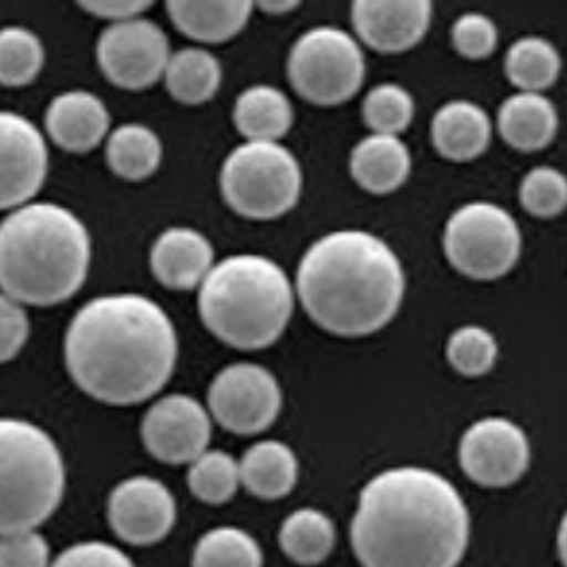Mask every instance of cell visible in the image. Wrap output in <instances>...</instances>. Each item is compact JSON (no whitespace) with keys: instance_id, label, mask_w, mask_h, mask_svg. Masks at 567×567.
Returning a JSON list of instances; mask_svg holds the SVG:
<instances>
[{"instance_id":"11","label":"cell","mask_w":567,"mask_h":567,"mask_svg":"<svg viewBox=\"0 0 567 567\" xmlns=\"http://www.w3.org/2000/svg\"><path fill=\"white\" fill-rule=\"evenodd\" d=\"M164 30L136 18L106 28L96 43V60L104 78L124 90H147L166 75L171 62Z\"/></svg>"},{"instance_id":"40","label":"cell","mask_w":567,"mask_h":567,"mask_svg":"<svg viewBox=\"0 0 567 567\" xmlns=\"http://www.w3.org/2000/svg\"><path fill=\"white\" fill-rule=\"evenodd\" d=\"M258 7L261 11H266V13L279 16V13H287V11L296 9V7H298V2H296V0H284V2H259Z\"/></svg>"},{"instance_id":"36","label":"cell","mask_w":567,"mask_h":567,"mask_svg":"<svg viewBox=\"0 0 567 567\" xmlns=\"http://www.w3.org/2000/svg\"><path fill=\"white\" fill-rule=\"evenodd\" d=\"M50 544L37 532H9L0 540V567H52Z\"/></svg>"},{"instance_id":"10","label":"cell","mask_w":567,"mask_h":567,"mask_svg":"<svg viewBox=\"0 0 567 567\" xmlns=\"http://www.w3.org/2000/svg\"><path fill=\"white\" fill-rule=\"evenodd\" d=\"M281 406L284 393L277 379L258 363H233L208 388V409L215 421L238 436L268 430Z\"/></svg>"},{"instance_id":"21","label":"cell","mask_w":567,"mask_h":567,"mask_svg":"<svg viewBox=\"0 0 567 567\" xmlns=\"http://www.w3.org/2000/svg\"><path fill=\"white\" fill-rule=\"evenodd\" d=\"M411 152L388 134L365 136L351 152V175L370 194L395 192L411 175Z\"/></svg>"},{"instance_id":"33","label":"cell","mask_w":567,"mask_h":567,"mask_svg":"<svg viewBox=\"0 0 567 567\" xmlns=\"http://www.w3.org/2000/svg\"><path fill=\"white\" fill-rule=\"evenodd\" d=\"M497 342L489 330L481 326H464L446 342V360L464 377H483L497 361Z\"/></svg>"},{"instance_id":"12","label":"cell","mask_w":567,"mask_h":567,"mask_svg":"<svg viewBox=\"0 0 567 567\" xmlns=\"http://www.w3.org/2000/svg\"><path fill=\"white\" fill-rule=\"evenodd\" d=\"M532 446L515 421L487 416L472 423L460 442V464L465 476L489 489L511 487L527 472Z\"/></svg>"},{"instance_id":"23","label":"cell","mask_w":567,"mask_h":567,"mask_svg":"<svg viewBox=\"0 0 567 567\" xmlns=\"http://www.w3.org/2000/svg\"><path fill=\"white\" fill-rule=\"evenodd\" d=\"M240 478L259 499H281L298 483L296 453L279 440H261L243 455Z\"/></svg>"},{"instance_id":"18","label":"cell","mask_w":567,"mask_h":567,"mask_svg":"<svg viewBox=\"0 0 567 567\" xmlns=\"http://www.w3.org/2000/svg\"><path fill=\"white\" fill-rule=\"evenodd\" d=\"M213 247L205 234L192 228H171L155 238L152 270L171 289H194L213 270Z\"/></svg>"},{"instance_id":"30","label":"cell","mask_w":567,"mask_h":567,"mask_svg":"<svg viewBox=\"0 0 567 567\" xmlns=\"http://www.w3.org/2000/svg\"><path fill=\"white\" fill-rule=\"evenodd\" d=\"M240 483V464L226 451H207L187 472V485L194 497L210 506L230 502Z\"/></svg>"},{"instance_id":"38","label":"cell","mask_w":567,"mask_h":567,"mask_svg":"<svg viewBox=\"0 0 567 567\" xmlns=\"http://www.w3.org/2000/svg\"><path fill=\"white\" fill-rule=\"evenodd\" d=\"M30 334L27 310L2 293L0 298V360L11 361L27 344Z\"/></svg>"},{"instance_id":"39","label":"cell","mask_w":567,"mask_h":567,"mask_svg":"<svg viewBox=\"0 0 567 567\" xmlns=\"http://www.w3.org/2000/svg\"><path fill=\"white\" fill-rule=\"evenodd\" d=\"M79 7L96 18L113 20L117 24V22L136 20L143 11H147L152 7V2H145V0H87V2H79Z\"/></svg>"},{"instance_id":"27","label":"cell","mask_w":567,"mask_h":567,"mask_svg":"<svg viewBox=\"0 0 567 567\" xmlns=\"http://www.w3.org/2000/svg\"><path fill=\"white\" fill-rule=\"evenodd\" d=\"M106 162L122 179H147L162 162V143L154 130L141 124H124L109 136Z\"/></svg>"},{"instance_id":"41","label":"cell","mask_w":567,"mask_h":567,"mask_svg":"<svg viewBox=\"0 0 567 567\" xmlns=\"http://www.w3.org/2000/svg\"><path fill=\"white\" fill-rule=\"evenodd\" d=\"M557 550H559V559L564 567H567V513L561 518L559 532H557Z\"/></svg>"},{"instance_id":"34","label":"cell","mask_w":567,"mask_h":567,"mask_svg":"<svg viewBox=\"0 0 567 567\" xmlns=\"http://www.w3.org/2000/svg\"><path fill=\"white\" fill-rule=\"evenodd\" d=\"M523 208L534 217H557L567 208V177L553 166H536L518 187Z\"/></svg>"},{"instance_id":"2","label":"cell","mask_w":567,"mask_h":567,"mask_svg":"<svg viewBox=\"0 0 567 567\" xmlns=\"http://www.w3.org/2000/svg\"><path fill=\"white\" fill-rule=\"evenodd\" d=\"M467 542L464 497L434 470L391 467L361 489L351 544L363 567H457Z\"/></svg>"},{"instance_id":"4","label":"cell","mask_w":567,"mask_h":567,"mask_svg":"<svg viewBox=\"0 0 567 567\" xmlns=\"http://www.w3.org/2000/svg\"><path fill=\"white\" fill-rule=\"evenodd\" d=\"M90 234L69 208L34 203L0 228V284L20 305L52 307L75 296L90 268Z\"/></svg>"},{"instance_id":"19","label":"cell","mask_w":567,"mask_h":567,"mask_svg":"<svg viewBox=\"0 0 567 567\" xmlns=\"http://www.w3.org/2000/svg\"><path fill=\"white\" fill-rule=\"evenodd\" d=\"M487 111L472 101L442 104L432 120V141L439 154L453 162H470L485 154L491 143Z\"/></svg>"},{"instance_id":"25","label":"cell","mask_w":567,"mask_h":567,"mask_svg":"<svg viewBox=\"0 0 567 567\" xmlns=\"http://www.w3.org/2000/svg\"><path fill=\"white\" fill-rule=\"evenodd\" d=\"M279 544L293 564L317 566L334 550V523L317 508H300L285 518Z\"/></svg>"},{"instance_id":"32","label":"cell","mask_w":567,"mask_h":567,"mask_svg":"<svg viewBox=\"0 0 567 567\" xmlns=\"http://www.w3.org/2000/svg\"><path fill=\"white\" fill-rule=\"evenodd\" d=\"M361 113L365 126L374 134L398 136L413 122V96L398 83H379L363 99Z\"/></svg>"},{"instance_id":"35","label":"cell","mask_w":567,"mask_h":567,"mask_svg":"<svg viewBox=\"0 0 567 567\" xmlns=\"http://www.w3.org/2000/svg\"><path fill=\"white\" fill-rule=\"evenodd\" d=\"M455 50L470 60L489 58L497 48V27L485 13H464L451 30Z\"/></svg>"},{"instance_id":"14","label":"cell","mask_w":567,"mask_h":567,"mask_svg":"<svg viewBox=\"0 0 567 567\" xmlns=\"http://www.w3.org/2000/svg\"><path fill=\"white\" fill-rule=\"evenodd\" d=\"M109 523L117 538L132 546L164 540L177 520V502L168 487L152 476H132L109 495Z\"/></svg>"},{"instance_id":"29","label":"cell","mask_w":567,"mask_h":567,"mask_svg":"<svg viewBox=\"0 0 567 567\" xmlns=\"http://www.w3.org/2000/svg\"><path fill=\"white\" fill-rule=\"evenodd\" d=\"M192 567H264V555L251 534L224 525L198 540Z\"/></svg>"},{"instance_id":"17","label":"cell","mask_w":567,"mask_h":567,"mask_svg":"<svg viewBox=\"0 0 567 567\" xmlns=\"http://www.w3.org/2000/svg\"><path fill=\"white\" fill-rule=\"evenodd\" d=\"M111 124L103 101L92 92H64L45 113V128L53 143L66 152L85 154L99 147Z\"/></svg>"},{"instance_id":"20","label":"cell","mask_w":567,"mask_h":567,"mask_svg":"<svg viewBox=\"0 0 567 567\" xmlns=\"http://www.w3.org/2000/svg\"><path fill=\"white\" fill-rule=\"evenodd\" d=\"M497 130L518 152H538L553 143L559 130V113L544 94L518 92L499 106Z\"/></svg>"},{"instance_id":"28","label":"cell","mask_w":567,"mask_h":567,"mask_svg":"<svg viewBox=\"0 0 567 567\" xmlns=\"http://www.w3.org/2000/svg\"><path fill=\"white\" fill-rule=\"evenodd\" d=\"M504 69L518 92L542 94L561 75V53L542 37H523L511 45Z\"/></svg>"},{"instance_id":"9","label":"cell","mask_w":567,"mask_h":567,"mask_svg":"<svg viewBox=\"0 0 567 567\" xmlns=\"http://www.w3.org/2000/svg\"><path fill=\"white\" fill-rule=\"evenodd\" d=\"M520 230L506 208L493 203H467L444 228V254L465 277L493 281L508 275L520 256Z\"/></svg>"},{"instance_id":"6","label":"cell","mask_w":567,"mask_h":567,"mask_svg":"<svg viewBox=\"0 0 567 567\" xmlns=\"http://www.w3.org/2000/svg\"><path fill=\"white\" fill-rule=\"evenodd\" d=\"M66 485L52 436L22 419L0 423V532H28L58 511Z\"/></svg>"},{"instance_id":"15","label":"cell","mask_w":567,"mask_h":567,"mask_svg":"<svg viewBox=\"0 0 567 567\" xmlns=\"http://www.w3.org/2000/svg\"><path fill=\"white\" fill-rule=\"evenodd\" d=\"M48 145L27 117L4 111L0 115V207H27L48 177Z\"/></svg>"},{"instance_id":"37","label":"cell","mask_w":567,"mask_h":567,"mask_svg":"<svg viewBox=\"0 0 567 567\" xmlns=\"http://www.w3.org/2000/svg\"><path fill=\"white\" fill-rule=\"evenodd\" d=\"M52 567H136L128 555L106 542H79L66 548Z\"/></svg>"},{"instance_id":"16","label":"cell","mask_w":567,"mask_h":567,"mask_svg":"<svg viewBox=\"0 0 567 567\" xmlns=\"http://www.w3.org/2000/svg\"><path fill=\"white\" fill-rule=\"evenodd\" d=\"M432 11L427 0H358L351 7V22L372 50L402 53L425 37Z\"/></svg>"},{"instance_id":"31","label":"cell","mask_w":567,"mask_h":567,"mask_svg":"<svg viewBox=\"0 0 567 567\" xmlns=\"http://www.w3.org/2000/svg\"><path fill=\"white\" fill-rule=\"evenodd\" d=\"M45 60L43 45L28 28L7 27L0 32V81L22 87L39 75Z\"/></svg>"},{"instance_id":"8","label":"cell","mask_w":567,"mask_h":567,"mask_svg":"<svg viewBox=\"0 0 567 567\" xmlns=\"http://www.w3.org/2000/svg\"><path fill=\"white\" fill-rule=\"evenodd\" d=\"M287 78L309 103L334 106L358 94L365 60L358 41L334 27L312 28L291 48Z\"/></svg>"},{"instance_id":"22","label":"cell","mask_w":567,"mask_h":567,"mask_svg":"<svg viewBox=\"0 0 567 567\" xmlns=\"http://www.w3.org/2000/svg\"><path fill=\"white\" fill-rule=\"evenodd\" d=\"M254 2L224 0V2H196V0H168L166 11L175 27L189 39L203 43H224L234 39L247 27Z\"/></svg>"},{"instance_id":"26","label":"cell","mask_w":567,"mask_h":567,"mask_svg":"<svg viewBox=\"0 0 567 567\" xmlns=\"http://www.w3.org/2000/svg\"><path fill=\"white\" fill-rule=\"evenodd\" d=\"M164 79L171 96L179 103H207L221 85V64L207 50L185 48L173 53Z\"/></svg>"},{"instance_id":"5","label":"cell","mask_w":567,"mask_h":567,"mask_svg":"<svg viewBox=\"0 0 567 567\" xmlns=\"http://www.w3.org/2000/svg\"><path fill=\"white\" fill-rule=\"evenodd\" d=\"M198 312L221 342L258 351L284 336L293 312V287L272 259L230 256L213 266L200 285Z\"/></svg>"},{"instance_id":"1","label":"cell","mask_w":567,"mask_h":567,"mask_svg":"<svg viewBox=\"0 0 567 567\" xmlns=\"http://www.w3.org/2000/svg\"><path fill=\"white\" fill-rule=\"evenodd\" d=\"M179 353L171 317L154 300L115 293L90 300L64 338V361L81 391L113 406L150 400L173 377Z\"/></svg>"},{"instance_id":"7","label":"cell","mask_w":567,"mask_h":567,"mask_svg":"<svg viewBox=\"0 0 567 567\" xmlns=\"http://www.w3.org/2000/svg\"><path fill=\"white\" fill-rule=\"evenodd\" d=\"M219 183L226 203L238 215L275 219L296 207L302 171L279 143H245L226 157Z\"/></svg>"},{"instance_id":"24","label":"cell","mask_w":567,"mask_h":567,"mask_svg":"<svg viewBox=\"0 0 567 567\" xmlns=\"http://www.w3.org/2000/svg\"><path fill=\"white\" fill-rule=\"evenodd\" d=\"M234 124L249 143H277L293 124V109L281 90L259 83L236 99Z\"/></svg>"},{"instance_id":"3","label":"cell","mask_w":567,"mask_h":567,"mask_svg":"<svg viewBox=\"0 0 567 567\" xmlns=\"http://www.w3.org/2000/svg\"><path fill=\"white\" fill-rule=\"evenodd\" d=\"M298 296L310 319L336 336L385 328L404 298V270L385 240L361 230L326 234L298 266Z\"/></svg>"},{"instance_id":"13","label":"cell","mask_w":567,"mask_h":567,"mask_svg":"<svg viewBox=\"0 0 567 567\" xmlns=\"http://www.w3.org/2000/svg\"><path fill=\"white\" fill-rule=\"evenodd\" d=\"M141 436L162 464L192 465L207 453L210 419L198 400L183 393L166 395L145 414Z\"/></svg>"}]
</instances>
